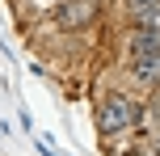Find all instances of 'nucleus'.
Here are the masks:
<instances>
[{"label": "nucleus", "instance_id": "obj_2", "mask_svg": "<svg viewBox=\"0 0 160 156\" xmlns=\"http://www.w3.org/2000/svg\"><path fill=\"white\" fill-rule=\"evenodd\" d=\"M131 68H135V76H139L143 84H160V47H143V51H135Z\"/></svg>", "mask_w": 160, "mask_h": 156}, {"label": "nucleus", "instance_id": "obj_1", "mask_svg": "<svg viewBox=\"0 0 160 156\" xmlns=\"http://www.w3.org/2000/svg\"><path fill=\"white\" fill-rule=\"evenodd\" d=\"M97 127H101L105 135H122L135 127V106H131L127 97H105L101 110H97Z\"/></svg>", "mask_w": 160, "mask_h": 156}, {"label": "nucleus", "instance_id": "obj_3", "mask_svg": "<svg viewBox=\"0 0 160 156\" xmlns=\"http://www.w3.org/2000/svg\"><path fill=\"white\" fill-rule=\"evenodd\" d=\"M127 4H131V13H143V8H156L160 0H127Z\"/></svg>", "mask_w": 160, "mask_h": 156}]
</instances>
